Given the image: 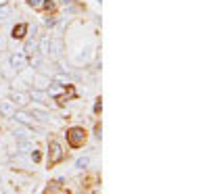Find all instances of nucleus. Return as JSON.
<instances>
[{
  "mask_svg": "<svg viewBox=\"0 0 209 194\" xmlns=\"http://www.w3.org/2000/svg\"><path fill=\"white\" fill-rule=\"evenodd\" d=\"M90 54H92V50H90V48H86V52H80V54H78V61H88V58H90Z\"/></svg>",
  "mask_w": 209,
  "mask_h": 194,
  "instance_id": "dca6fc26",
  "label": "nucleus"
},
{
  "mask_svg": "<svg viewBox=\"0 0 209 194\" xmlns=\"http://www.w3.org/2000/svg\"><path fill=\"white\" fill-rule=\"evenodd\" d=\"M36 81H38V84H40L42 88H44V86H48V84H50V80H48V77H44V75H38V77H36Z\"/></svg>",
  "mask_w": 209,
  "mask_h": 194,
  "instance_id": "f3484780",
  "label": "nucleus"
},
{
  "mask_svg": "<svg viewBox=\"0 0 209 194\" xmlns=\"http://www.w3.org/2000/svg\"><path fill=\"white\" fill-rule=\"evenodd\" d=\"M52 80L57 81L59 86H67V84H69V77H67V75H65V73H57V75H55V77H52Z\"/></svg>",
  "mask_w": 209,
  "mask_h": 194,
  "instance_id": "ddd939ff",
  "label": "nucleus"
},
{
  "mask_svg": "<svg viewBox=\"0 0 209 194\" xmlns=\"http://www.w3.org/2000/svg\"><path fill=\"white\" fill-rule=\"evenodd\" d=\"M9 63H11V67L15 69V71H23V69L27 67V57H25L23 52H19V54H13V57L9 58Z\"/></svg>",
  "mask_w": 209,
  "mask_h": 194,
  "instance_id": "f03ea898",
  "label": "nucleus"
},
{
  "mask_svg": "<svg viewBox=\"0 0 209 194\" xmlns=\"http://www.w3.org/2000/svg\"><path fill=\"white\" fill-rule=\"evenodd\" d=\"M50 46H52V54L59 57V54H61V48H63V42H61L59 38H55V40L50 42Z\"/></svg>",
  "mask_w": 209,
  "mask_h": 194,
  "instance_id": "f8f14e48",
  "label": "nucleus"
},
{
  "mask_svg": "<svg viewBox=\"0 0 209 194\" xmlns=\"http://www.w3.org/2000/svg\"><path fill=\"white\" fill-rule=\"evenodd\" d=\"M13 117H15L19 123H23V125H27V127H34V125H36V121H34V119H32L27 113H23V111H15V115H13Z\"/></svg>",
  "mask_w": 209,
  "mask_h": 194,
  "instance_id": "20e7f679",
  "label": "nucleus"
},
{
  "mask_svg": "<svg viewBox=\"0 0 209 194\" xmlns=\"http://www.w3.org/2000/svg\"><path fill=\"white\" fill-rule=\"evenodd\" d=\"M67 140H69V144L73 148H78V146L84 144V140H86V132L82 127H71L69 132H67Z\"/></svg>",
  "mask_w": 209,
  "mask_h": 194,
  "instance_id": "f257e3e1",
  "label": "nucleus"
},
{
  "mask_svg": "<svg viewBox=\"0 0 209 194\" xmlns=\"http://www.w3.org/2000/svg\"><path fill=\"white\" fill-rule=\"evenodd\" d=\"M17 150L19 152H29V150H34V144L29 140H17Z\"/></svg>",
  "mask_w": 209,
  "mask_h": 194,
  "instance_id": "0eeeda50",
  "label": "nucleus"
},
{
  "mask_svg": "<svg viewBox=\"0 0 209 194\" xmlns=\"http://www.w3.org/2000/svg\"><path fill=\"white\" fill-rule=\"evenodd\" d=\"M48 159H50V165H55V163H59L63 159V148H61L59 142H50V155H48Z\"/></svg>",
  "mask_w": 209,
  "mask_h": 194,
  "instance_id": "7ed1b4c3",
  "label": "nucleus"
},
{
  "mask_svg": "<svg viewBox=\"0 0 209 194\" xmlns=\"http://www.w3.org/2000/svg\"><path fill=\"white\" fill-rule=\"evenodd\" d=\"M46 94H52V96H59V94H61V86H50Z\"/></svg>",
  "mask_w": 209,
  "mask_h": 194,
  "instance_id": "a211bd4d",
  "label": "nucleus"
},
{
  "mask_svg": "<svg viewBox=\"0 0 209 194\" xmlns=\"http://www.w3.org/2000/svg\"><path fill=\"white\" fill-rule=\"evenodd\" d=\"M13 15V6L11 4H0V19H9Z\"/></svg>",
  "mask_w": 209,
  "mask_h": 194,
  "instance_id": "9d476101",
  "label": "nucleus"
},
{
  "mask_svg": "<svg viewBox=\"0 0 209 194\" xmlns=\"http://www.w3.org/2000/svg\"><path fill=\"white\" fill-rule=\"evenodd\" d=\"M15 111H17V109H15V104H13V103H9V100H6V103H0V115H4V117H13Z\"/></svg>",
  "mask_w": 209,
  "mask_h": 194,
  "instance_id": "39448f33",
  "label": "nucleus"
},
{
  "mask_svg": "<svg viewBox=\"0 0 209 194\" xmlns=\"http://www.w3.org/2000/svg\"><path fill=\"white\" fill-rule=\"evenodd\" d=\"M44 9H48V11H52V9H55V2H50V0H46V2H44Z\"/></svg>",
  "mask_w": 209,
  "mask_h": 194,
  "instance_id": "412c9836",
  "label": "nucleus"
},
{
  "mask_svg": "<svg viewBox=\"0 0 209 194\" xmlns=\"http://www.w3.org/2000/svg\"><path fill=\"white\" fill-rule=\"evenodd\" d=\"M11 98H13L17 104H25V103H27V94H23V92H13Z\"/></svg>",
  "mask_w": 209,
  "mask_h": 194,
  "instance_id": "9b49d317",
  "label": "nucleus"
},
{
  "mask_svg": "<svg viewBox=\"0 0 209 194\" xmlns=\"http://www.w3.org/2000/svg\"><path fill=\"white\" fill-rule=\"evenodd\" d=\"M63 2H65V4H69V2H71V0H63Z\"/></svg>",
  "mask_w": 209,
  "mask_h": 194,
  "instance_id": "4be33fe9",
  "label": "nucleus"
},
{
  "mask_svg": "<svg viewBox=\"0 0 209 194\" xmlns=\"http://www.w3.org/2000/svg\"><path fill=\"white\" fill-rule=\"evenodd\" d=\"M40 63H42V58H40V54H32V65H34V67H38Z\"/></svg>",
  "mask_w": 209,
  "mask_h": 194,
  "instance_id": "6ab92c4d",
  "label": "nucleus"
},
{
  "mask_svg": "<svg viewBox=\"0 0 209 194\" xmlns=\"http://www.w3.org/2000/svg\"><path fill=\"white\" fill-rule=\"evenodd\" d=\"M38 48H40L42 54H50V40H48V38H42L40 44H38Z\"/></svg>",
  "mask_w": 209,
  "mask_h": 194,
  "instance_id": "1a4fd4ad",
  "label": "nucleus"
},
{
  "mask_svg": "<svg viewBox=\"0 0 209 194\" xmlns=\"http://www.w3.org/2000/svg\"><path fill=\"white\" fill-rule=\"evenodd\" d=\"M90 165V157H80V159L75 161V167L78 169H84V167H88Z\"/></svg>",
  "mask_w": 209,
  "mask_h": 194,
  "instance_id": "4468645a",
  "label": "nucleus"
},
{
  "mask_svg": "<svg viewBox=\"0 0 209 194\" xmlns=\"http://www.w3.org/2000/svg\"><path fill=\"white\" fill-rule=\"evenodd\" d=\"M27 4L34 6V9H38V6H42V0H27Z\"/></svg>",
  "mask_w": 209,
  "mask_h": 194,
  "instance_id": "aec40b11",
  "label": "nucleus"
},
{
  "mask_svg": "<svg viewBox=\"0 0 209 194\" xmlns=\"http://www.w3.org/2000/svg\"><path fill=\"white\" fill-rule=\"evenodd\" d=\"M36 50H38V44H36L34 40H29V42L25 44V52H27V54H36Z\"/></svg>",
  "mask_w": 209,
  "mask_h": 194,
  "instance_id": "2eb2a0df",
  "label": "nucleus"
},
{
  "mask_svg": "<svg viewBox=\"0 0 209 194\" xmlns=\"http://www.w3.org/2000/svg\"><path fill=\"white\" fill-rule=\"evenodd\" d=\"M25 32H27V25H25V23H19V25L13 27V38L19 40V38H23V35H25Z\"/></svg>",
  "mask_w": 209,
  "mask_h": 194,
  "instance_id": "423d86ee",
  "label": "nucleus"
},
{
  "mask_svg": "<svg viewBox=\"0 0 209 194\" xmlns=\"http://www.w3.org/2000/svg\"><path fill=\"white\" fill-rule=\"evenodd\" d=\"M34 100H38V103H48V94L44 90H32V94H29Z\"/></svg>",
  "mask_w": 209,
  "mask_h": 194,
  "instance_id": "6e6552de",
  "label": "nucleus"
}]
</instances>
